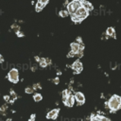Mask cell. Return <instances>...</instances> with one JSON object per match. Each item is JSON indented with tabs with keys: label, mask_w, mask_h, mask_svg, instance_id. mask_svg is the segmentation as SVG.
<instances>
[{
	"label": "cell",
	"mask_w": 121,
	"mask_h": 121,
	"mask_svg": "<svg viewBox=\"0 0 121 121\" xmlns=\"http://www.w3.org/2000/svg\"><path fill=\"white\" fill-rule=\"evenodd\" d=\"M88 15H89V10L87 9H85L83 6H81L78 9V10L76 11L75 14L71 15V18L74 23L78 24V23H80L82 20H84Z\"/></svg>",
	"instance_id": "6da1fadb"
},
{
	"label": "cell",
	"mask_w": 121,
	"mask_h": 121,
	"mask_svg": "<svg viewBox=\"0 0 121 121\" xmlns=\"http://www.w3.org/2000/svg\"><path fill=\"white\" fill-rule=\"evenodd\" d=\"M106 106L110 108L111 112H116L121 108V96L117 95H112V97L109 99V101L106 103Z\"/></svg>",
	"instance_id": "7a4b0ae2"
},
{
	"label": "cell",
	"mask_w": 121,
	"mask_h": 121,
	"mask_svg": "<svg viewBox=\"0 0 121 121\" xmlns=\"http://www.w3.org/2000/svg\"><path fill=\"white\" fill-rule=\"evenodd\" d=\"M81 7V0H73L72 2L68 3L67 5V10L70 15H73L76 13L78 9Z\"/></svg>",
	"instance_id": "3957f363"
},
{
	"label": "cell",
	"mask_w": 121,
	"mask_h": 121,
	"mask_svg": "<svg viewBox=\"0 0 121 121\" xmlns=\"http://www.w3.org/2000/svg\"><path fill=\"white\" fill-rule=\"evenodd\" d=\"M8 78H9V81H11L13 83H17L18 80H19V72H18V70L15 69V68L11 69L8 74Z\"/></svg>",
	"instance_id": "277c9868"
},
{
	"label": "cell",
	"mask_w": 121,
	"mask_h": 121,
	"mask_svg": "<svg viewBox=\"0 0 121 121\" xmlns=\"http://www.w3.org/2000/svg\"><path fill=\"white\" fill-rule=\"evenodd\" d=\"M72 69L74 70V73H76V74L80 73L83 69V65H82L81 61L79 60H77L76 61H74V63L72 64Z\"/></svg>",
	"instance_id": "5b68a950"
},
{
	"label": "cell",
	"mask_w": 121,
	"mask_h": 121,
	"mask_svg": "<svg viewBox=\"0 0 121 121\" xmlns=\"http://www.w3.org/2000/svg\"><path fill=\"white\" fill-rule=\"evenodd\" d=\"M75 95H73L72 94H70L67 97H66V99L64 100V101H62L63 103H64V105L65 106H67V107H72L73 105H74V103H75Z\"/></svg>",
	"instance_id": "8992f818"
},
{
	"label": "cell",
	"mask_w": 121,
	"mask_h": 121,
	"mask_svg": "<svg viewBox=\"0 0 121 121\" xmlns=\"http://www.w3.org/2000/svg\"><path fill=\"white\" fill-rule=\"evenodd\" d=\"M75 99L78 101V105H82L84 103V101H85V96L81 92H77L75 94Z\"/></svg>",
	"instance_id": "52a82bcc"
},
{
	"label": "cell",
	"mask_w": 121,
	"mask_h": 121,
	"mask_svg": "<svg viewBox=\"0 0 121 121\" xmlns=\"http://www.w3.org/2000/svg\"><path fill=\"white\" fill-rule=\"evenodd\" d=\"M59 112H60V109H54L52 111H50L47 114H46V118H50V119H56L58 114H59Z\"/></svg>",
	"instance_id": "ba28073f"
},
{
	"label": "cell",
	"mask_w": 121,
	"mask_h": 121,
	"mask_svg": "<svg viewBox=\"0 0 121 121\" xmlns=\"http://www.w3.org/2000/svg\"><path fill=\"white\" fill-rule=\"evenodd\" d=\"M90 119L92 121H101V120H107L108 121V120H110L109 118L103 116L102 114H92L91 117H90Z\"/></svg>",
	"instance_id": "9c48e42d"
},
{
	"label": "cell",
	"mask_w": 121,
	"mask_h": 121,
	"mask_svg": "<svg viewBox=\"0 0 121 121\" xmlns=\"http://www.w3.org/2000/svg\"><path fill=\"white\" fill-rule=\"evenodd\" d=\"M81 6H83L85 9H87L89 11H90V10H93V9H94L93 5H92L90 2L86 1V0H81Z\"/></svg>",
	"instance_id": "30bf717a"
},
{
	"label": "cell",
	"mask_w": 121,
	"mask_h": 121,
	"mask_svg": "<svg viewBox=\"0 0 121 121\" xmlns=\"http://www.w3.org/2000/svg\"><path fill=\"white\" fill-rule=\"evenodd\" d=\"M106 34L108 36H110V37L112 36V37H113L115 39V31H114V28L113 27H108L107 30H106Z\"/></svg>",
	"instance_id": "8fae6325"
},
{
	"label": "cell",
	"mask_w": 121,
	"mask_h": 121,
	"mask_svg": "<svg viewBox=\"0 0 121 121\" xmlns=\"http://www.w3.org/2000/svg\"><path fill=\"white\" fill-rule=\"evenodd\" d=\"M45 7V4H43V3H42V2H37L36 3V7H35V10L37 11V12H39V11H41L43 8Z\"/></svg>",
	"instance_id": "7c38bea8"
},
{
	"label": "cell",
	"mask_w": 121,
	"mask_h": 121,
	"mask_svg": "<svg viewBox=\"0 0 121 121\" xmlns=\"http://www.w3.org/2000/svg\"><path fill=\"white\" fill-rule=\"evenodd\" d=\"M33 99H34V101H35V102H39V101H41V100L43 99V96H42V95H41V94L36 93V94L33 95Z\"/></svg>",
	"instance_id": "4fadbf2b"
},
{
	"label": "cell",
	"mask_w": 121,
	"mask_h": 121,
	"mask_svg": "<svg viewBox=\"0 0 121 121\" xmlns=\"http://www.w3.org/2000/svg\"><path fill=\"white\" fill-rule=\"evenodd\" d=\"M70 95V92H69V90H63L62 91V101H64L65 99H66V97Z\"/></svg>",
	"instance_id": "5bb4252c"
},
{
	"label": "cell",
	"mask_w": 121,
	"mask_h": 121,
	"mask_svg": "<svg viewBox=\"0 0 121 121\" xmlns=\"http://www.w3.org/2000/svg\"><path fill=\"white\" fill-rule=\"evenodd\" d=\"M59 15L60 16V17H66V16H68L69 15V12H68V10H60V12H59Z\"/></svg>",
	"instance_id": "9a60e30c"
},
{
	"label": "cell",
	"mask_w": 121,
	"mask_h": 121,
	"mask_svg": "<svg viewBox=\"0 0 121 121\" xmlns=\"http://www.w3.org/2000/svg\"><path fill=\"white\" fill-rule=\"evenodd\" d=\"M40 65H41L42 67H45V66L47 65V62H46V59H44V58H42V59H40Z\"/></svg>",
	"instance_id": "2e32d148"
},
{
	"label": "cell",
	"mask_w": 121,
	"mask_h": 121,
	"mask_svg": "<svg viewBox=\"0 0 121 121\" xmlns=\"http://www.w3.org/2000/svg\"><path fill=\"white\" fill-rule=\"evenodd\" d=\"M34 90H35V89H34L33 87H26L25 91H26V93H27V94H31V93L34 92Z\"/></svg>",
	"instance_id": "e0dca14e"
},
{
	"label": "cell",
	"mask_w": 121,
	"mask_h": 121,
	"mask_svg": "<svg viewBox=\"0 0 121 121\" xmlns=\"http://www.w3.org/2000/svg\"><path fill=\"white\" fill-rule=\"evenodd\" d=\"M75 55H76V53H74V52H73V51L71 50V51H70V52L68 53V55H67V57H68V58H71V57H74Z\"/></svg>",
	"instance_id": "ac0fdd59"
},
{
	"label": "cell",
	"mask_w": 121,
	"mask_h": 121,
	"mask_svg": "<svg viewBox=\"0 0 121 121\" xmlns=\"http://www.w3.org/2000/svg\"><path fill=\"white\" fill-rule=\"evenodd\" d=\"M16 35L19 36V37H23V36H24V33H22V32L19 31V29H18V30H16Z\"/></svg>",
	"instance_id": "d6986e66"
},
{
	"label": "cell",
	"mask_w": 121,
	"mask_h": 121,
	"mask_svg": "<svg viewBox=\"0 0 121 121\" xmlns=\"http://www.w3.org/2000/svg\"><path fill=\"white\" fill-rule=\"evenodd\" d=\"M59 81H60V79H59V78L57 77V78H55L54 79H53V82L55 83V84H58L59 83Z\"/></svg>",
	"instance_id": "ffe728a7"
},
{
	"label": "cell",
	"mask_w": 121,
	"mask_h": 121,
	"mask_svg": "<svg viewBox=\"0 0 121 121\" xmlns=\"http://www.w3.org/2000/svg\"><path fill=\"white\" fill-rule=\"evenodd\" d=\"M76 41H77V43H82V40H81L80 37H78V38L76 39Z\"/></svg>",
	"instance_id": "44dd1931"
},
{
	"label": "cell",
	"mask_w": 121,
	"mask_h": 121,
	"mask_svg": "<svg viewBox=\"0 0 121 121\" xmlns=\"http://www.w3.org/2000/svg\"><path fill=\"white\" fill-rule=\"evenodd\" d=\"M38 1H39V2H42V3L45 4V5H46V4L49 2V0H38Z\"/></svg>",
	"instance_id": "7402d4cb"
},
{
	"label": "cell",
	"mask_w": 121,
	"mask_h": 121,
	"mask_svg": "<svg viewBox=\"0 0 121 121\" xmlns=\"http://www.w3.org/2000/svg\"><path fill=\"white\" fill-rule=\"evenodd\" d=\"M6 110H7V106H6V105H4V106H2V107L0 108V111H2V112H3V111H6Z\"/></svg>",
	"instance_id": "603a6c76"
},
{
	"label": "cell",
	"mask_w": 121,
	"mask_h": 121,
	"mask_svg": "<svg viewBox=\"0 0 121 121\" xmlns=\"http://www.w3.org/2000/svg\"><path fill=\"white\" fill-rule=\"evenodd\" d=\"M29 120H30V121L35 120V114H31V116H30V118H29Z\"/></svg>",
	"instance_id": "cb8c5ba5"
},
{
	"label": "cell",
	"mask_w": 121,
	"mask_h": 121,
	"mask_svg": "<svg viewBox=\"0 0 121 121\" xmlns=\"http://www.w3.org/2000/svg\"><path fill=\"white\" fill-rule=\"evenodd\" d=\"M1 62H4V57L0 54V63H1Z\"/></svg>",
	"instance_id": "d4e9b609"
},
{
	"label": "cell",
	"mask_w": 121,
	"mask_h": 121,
	"mask_svg": "<svg viewBox=\"0 0 121 121\" xmlns=\"http://www.w3.org/2000/svg\"><path fill=\"white\" fill-rule=\"evenodd\" d=\"M4 98H5V100H7V101H8V100L9 99V95H5V96H4Z\"/></svg>",
	"instance_id": "484cf974"
}]
</instances>
